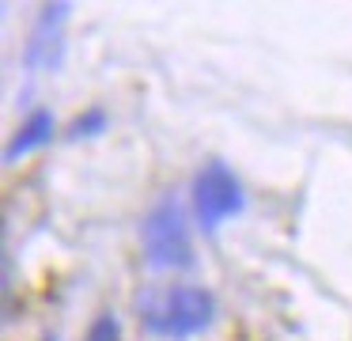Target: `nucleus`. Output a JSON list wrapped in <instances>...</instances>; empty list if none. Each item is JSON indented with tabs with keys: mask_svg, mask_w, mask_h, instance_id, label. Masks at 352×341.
Wrapping results in <instances>:
<instances>
[{
	"mask_svg": "<svg viewBox=\"0 0 352 341\" xmlns=\"http://www.w3.org/2000/svg\"><path fill=\"white\" fill-rule=\"evenodd\" d=\"M87 341H122V330H118V322H114L110 315H102V318H95Z\"/></svg>",
	"mask_w": 352,
	"mask_h": 341,
	"instance_id": "423d86ee",
	"label": "nucleus"
},
{
	"mask_svg": "<svg viewBox=\"0 0 352 341\" xmlns=\"http://www.w3.org/2000/svg\"><path fill=\"white\" fill-rule=\"evenodd\" d=\"M140 247H144L148 265H155V269H190L193 239L178 201H160L148 212L140 224Z\"/></svg>",
	"mask_w": 352,
	"mask_h": 341,
	"instance_id": "f03ea898",
	"label": "nucleus"
},
{
	"mask_svg": "<svg viewBox=\"0 0 352 341\" xmlns=\"http://www.w3.org/2000/svg\"><path fill=\"white\" fill-rule=\"evenodd\" d=\"M99 129H102V114L95 110L91 118H80L76 125H72V136H76V141H80V136H84V133L91 136V133H99Z\"/></svg>",
	"mask_w": 352,
	"mask_h": 341,
	"instance_id": "0eeeda50",
	"label": "nucleus"
},
{
	"mask_svg": "<svg viewBox=\"0 0 352 341\" xmlns=\"http://www.w3.org/2000/svg\"><path fill=\"white\" fill-rule=\"evenodd\" d=\"M42 341H61V338H57V333H46V338H42Z\"/></svg>",
	"mask_w": 352,
	"mask_h": 341,
	"instance_id": "6e6552de",
	"label": "nucleus"
},
{
	"mask_svg": "<svg viewBox=\"0 0 352 341\" xmlns=\"http://www.w3.org/2000/svg\"><path fill=\"white\" fill-rule=\"evenodd\" d=\"M246 205L243 182L235 178L223 159H208L193 178V216H197L201 231H216L223 220L239 216Z\"/></svg>",
	"mask_w": 352,
	"mask_h": 341,
	"instance_id": "7ed1b4c3",
	"label": "nucleus"
},
{
	"mask_svg": "<svg viewBox=\"0 0 352 341\" xmlns=\"http://www.w3.org/2000/svg\"><path fill=\"white\" fill-rule=\"evenodd\" d=\"M212 318H216V300L208 288L197 285H175L163 288V292H148V300H140L144 330L167 341L197 338L212 326Z\"/></svg>",
	"mask_w": 352,
	"mask_h": 341,
	"instance_id": "f257e3e1",
	"label": "nucleus"
},
{
	"mask_svg": "<svg viewBox=\"0 0 352 341\" xmlns=\"http://www.w3.org/2000/svg\"><path fill=\"white\" fill-rule=\"evenodd\" d=\"M46 141H54V114H50V110H34L31 118H27L23 125H19V133L12 136V144H8V159L27 156V152L42 148Z\"/></svg>",
	"mask_w": 352,
	"mask_h": 341,
	"instance_id": "39448f33",
	"label": "nucleus"
},
{
	"mask_svg": "<svg viewBox=\"0 0 352 341\" xmlns=\"http://www.w3.org/2000/svg\"><path fill=\"white\" fill-rule=\"evenodd\" d=\"M65 15H69V4H46L42 8V19L34 27L31 50H27V61L38 68H54L61 61V27Z\"/></svg>",
	"mask_w": 352,
	"mask_h": 341,
	"instance_id": "20e7f679",
	"label": "nucleus"
}]
</instances>
